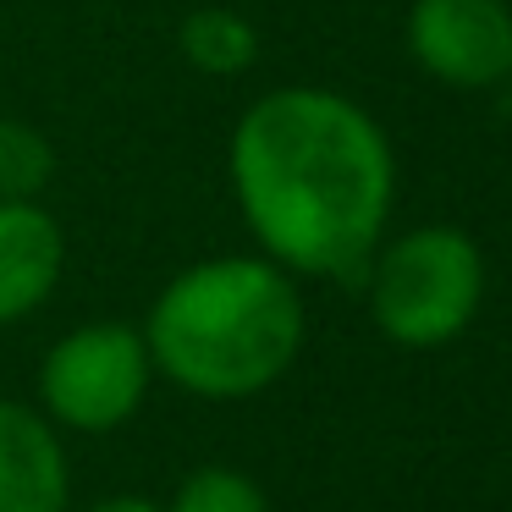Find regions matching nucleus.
<instances>
[{
    "label": "nucleus",
    "instance_id": "obj_6",
    "mask_svg": "<svg viewBox=\"0 0 512 512\" xmlns=\"http://www.w3.org/2000/svg\"><path fill=\"white\" fill-rule=\"evenodd\" d=\"M67 237L39 199H0V325L34 314L56 292Z\"/></svg>",
    "mask_w": 512,
    "mask_h": 512
},
{
    "label": "nucleus",
    "instance_id": "obj_2",
    "mask_svg": "<svg viewBox=\"0 0 512 512\" xmlns=\"http://www.w3.org/2000/svg\"><path fill=\"white\" fill-rule=\"evenodd\" d=\"M149 364L182 391L243 402L276 386L303 347V298L276 259L226 254L166 281L144 325Z\"/></svg>",
    "mask_w": 512,
    "mask_h": 512
},
{
    "label": "nucleus",
    "instance_id": "obj_4",
    "mask_svg": "<svg viewBox=\"0 0 512 512\" xmlns=\"http://www.w3.org/2000/svg\"><path fill=\"white\" fill-rule=\"evenodd\" d=\"M149 375H155V364H149L144 331H133L122 320H94L67 331L45 353L39 402H45V419L83 435H105L122 430L144 408Z\"/></svg>",
    "mask_w": 512,
    "mask_h": 512
},
{
    "label": "nucleus",
    "instance_id": "obj_11",
    "mask_svg": "<svg viewBox=\"0 0 512 512\" xmlns=\"http://www.w3.org/2000/svg\"><path fill=\"white\" fill-rule=\"evenodd\" d=\"M89 512H160V507L144 496H105V501H94Z\"/></svg>",
    "mask_w": 512,
    "mask_h": 512
},
{
    "label": "nucleus",
    "instance_id": "obj_10",
    "mask_svg": "<svg viewBox=\"0 0 512 512\" xmlns=\"http://www.w3.org/2000/svg\"><path fill=\"white\" fill-rule=\"evenodd\" d=\"M160 512H270V501L248 474L210 463V468H193L177 485L171 507H160Z\"/></svg>",
    "mask_w": 512,
    "mask_h": 512
},
{
    "label": "nucleus",
    "instance_id": "obj_9",
    "mask_svg": "<svg viewBox=\"0 0 512 512\" xmlns=\"http://www.w3.org/2000/svg\"><path fill=\"white\" fill-rule=\"evenodd\" d=\"M56 177V149L28 122L0 116V199H39Z\"/></svg>",
    "mask_w": 512,
    "mask_h": 512
},
{
    "label": "nucleus",
    "instance_id": "obj_3",
    "mask_svg": "<svg viewBox=\"0 0 512 512\" xmlns=\"http://www.w3.org/2000/svg\"><path fill=\"white\" fill-rule=\"evenodd\" d=\"M369 314L397 347H446L468 331L485 298V254L457 226H413L375 248L364 270Z\"/></svg>",
    "mask_w": 512,
    "mask_h": 512
},
{
    "label": "nucleus",
    "instance_id": "obj_1",
    "mask_svg": "<svg viewBox=\"0 0 512 512\" xmlns=\"http://www.w3.org/2000/svg\"><path fill=\"white\" fill-rule=\"evenodd\" d=\"M232 193L265 259L298 276L364 281L397 199L380 122L336 89H276L232 133Z\"/></svg>",
    "mask_w": 512,
    "mask_h": 512
},
{
    "label": "nucleus",
    "instance_id": "obj_7",
    "mask_svg": "<svg viewBox=\"0 0 512 512\" xmlns=\"http://www.w3.org/2000/svg\"><path fill=\"white\" fill-rule=\"evenodd\" d=\"M67 452L45 413L0 402V512H67Z\"/></svg>",
    "mask_w": 512,
    "mask_h": 512
},
{
    "label": "nucleus",
    "instance_id": "obj_5",
    "mask_svg": "<svg viewBox=\"0 0 512 512\" xmlns=\"http://www.w3.org/2000/svg\"><path fill=\"white\" fill-rule=\"evenodd\" d=\"M408 50L446 89H496L512 78L507 0H413Z\"/></svg>",
    "mask_w": 512,
    "mask_h": 512
},
{
    "label": "nucleus",
    "instance_id": "obj_8",
    "mask_svg": "<svg viewBox=\"0 0 512 512\" xmlns=\"http://www.w3.org/2000/svg\"><path fill=\"white\" fill-rule=\"evenodd\" d=\"M177 45H182V56L199 72H210V78H237V72H248L259 61L254 23L237 17L232 6H199V12H188Z\"/></svg>",
    "mask_w": 512,
    "mask_h": 512
}]
</instances>
